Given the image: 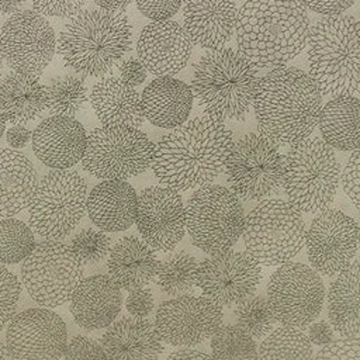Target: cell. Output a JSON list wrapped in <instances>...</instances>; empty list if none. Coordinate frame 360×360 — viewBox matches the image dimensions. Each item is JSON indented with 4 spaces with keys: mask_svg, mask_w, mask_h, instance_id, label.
I'll return each instance as SVG.
<instances>
[{
    "mask_svg": "<svg viewBox=\"0 0 360 360\" xmlns=\"http://www.w3.org/2000/svg\"><path fill=\"white\" fill-rule=\"evenodd\" d=\"M0 360H14L3 342H0Z\"/></svg>",
    "mask_w": 360,
    "mask_h": 360,
    "instance_id": "obj_55",
    "label": "cell"
},
{
    "mask_svg": "<svg viewBox=\"0 0 360 360\" xmlns=\"http://www.w3.org/2000/svg\"><path fill=\"white\" fill-rule=\"evenodd\" d=\"M120 72V80L129 86V87H136L142 84L146 79V69L142 65V62L136 58H128L120 63L118 68Z\"/></svg>",
    "mask_w": 360,
    "mask_h": 360,
    "instance_id": "obj_48",
    "label": "cell"
},
{
    "mask_svg": "<svg viewBox=\"0 0 360 360\" xmlns=\"http://www.w3.org/2000/svg\"><path fill=\"white\" fill-rule=\"evenodd\" d=\"M31 142L41 163L52 170H66L82 160L87 132L73 117L51 115L35 127Z\"/></svg>",
    "mask_w": 360,
    "mask_h": 360,
    "instance_id": "obj_22",
    "label": "cell"
},
{
    "mask_svg": "<svg viewBox=\"0 0 360 360\" xmlns=\"http://www.w3.org/2000/svg\"><path fill=\"white\" fill-rule=\"evenodd\" d=\"M69 246L82 266H94L107 257L111 249V239L100 229L84 228L73 235Z\"/></svg>",
    "mask_w": 360,
    "mask_h": 360,
    "instance_id": "obj_40",
    "label": "cell"
},
{
    "mask_svg": "<svg viewBox=\"0 0 360 360\" xmlns=\"http://www.w3.org/2000/svg\"><path fill=\"white\" fill-rule=\"evenodd\" d=\"M326 307L328 319L335 332L340 336L359 335V262L356 259L330 283Z\"/></svg>",
    "mask_w": 360,
    "mask_h": 360,
    "instance_id": "obj_33",
    "label": "cell"
},
{
    "mask_svg": "<svg viewBox=\"0 0 360 360\" xmlns=\"http://www.w3.org/2000/svg\"><path fill=\"white\" fill-rule=\"evenodd\" d=\"M3 77V56H1V52H0V80Z\"/></svg>",
    "mask_w": 360,
    "mask_h": 360,
    "instance_id": "obj_57",
    "label": "cell"
},
{
    "mask_svg": "<svg viewBox=\"0 0 360 360\" xmlns=\"http://www.w3.org/2000/svg\"><path fill=\"white\" fill-rule=\"evenodd\" d=\"M232 143V132L222 121L197 117L159 138L150 167L165 187L198 188L221 174Z\"/></svg>",
    "mask_w": 360,
    "mask_h": 360,
    "instance_id": "obj_1",
    "label": "cell"
},
{
    "mask_svg": "<svg viewBox=\"0 0 360 360\" xmlns=\"http://www.w3.org/2000/svg\"><path fill=\"white\" fill-rule=\"evenodd\" d=\"M309 77L322 96L359 93V21L353 15H323L309 27Z\"/></svg>",
    "mask_w": 360,
    "mask_h": 360,
    "instance_id": "obj_6",
    "label": "cell"
},
{
    "mask_svg": "<svg viewBox=\"0 0 360 360\" xmlns=\"http://www.w3.org/2000/svg\"><path fill=\"white\" fill-rule=\"evenodd\" d=\"M235 318L236 326L252 339L264 338L276 323L266 297L255 294L236 305Z\"/></svg>",
    "mask_w": 360,
    "mask_h": 360,
    "instance_id": "obj_39",
    "label": "cell"
},
{
    "mask_svg": "<svg viewBox=\"0 0 360 360\" xmlns=\"http://www.w3.org/2000/svg\"><path fill=\"white\" fill-rule=\"evenodd\" d=\"M166 360H212V359L205 352H200L191 347H184L170 353Z\"/></svg>",
    "mask_w": 360,
    "mask_h": 360,
    "instance_id": "obj_52",
    "label": "cell"
},
{
    "mask_svg": "<svg viewBox=\"0 0 360 360\" xmlns=\"http://www.w3.org/2000/svg\"><path fill=\"white\" fill-rule=\"evenodd\" d=\"M360 101L357 96L340 94L321 107L318 127L322 141L332 149H359Z\"/></svg>",
    "mask_w": 360,
    "mask_h": 360,
    "instance_id": "obj_32",
    "label": "cell"
},
{
    "mask_svg": "<svg viewBox=\"0 0 360 360\" xmlns=\"http://www.w3.org/2000/svg\"><path fill=\"white\" fill-rule=\"evenodd\" d=\"M107 360H159L162 340L148 318L127 316L107 326L101 338Z\"/></svg>",
    "mask_w": 360,
    "mask_h": 360,
    "instance_id": "obj_26",
    "label": "cell"
},
{
    "mask_svg": "<svg viewBox=\"0 0 360 360\" xmlns=\"http://www.w3.org/2000/svg\"><path fill=\"white\" fill-rule=\"evenodd\" d=\"M25 0H0V14L1 15H13L20 11L21 6Z\"/></svg>",
    "mask_w": 360,
    "mask_h": 360,
    "instance_id": "obj_54",
    "label": "cell"
},
{
    "mask_svg": "<svg viewBox=\"0 0 360 360\" xmlns=\"http://www.w3.org/2000/svg\"><path fill=\"white\" fill-rule=\"evenodd\" d=\"M21 294V283L17 276L0 263V330H3L13 315Z\"/></svg>",
    "mask_w": 360,
    "mask_h": 360,
    "instance_id": "obj_41",
    "label": "cell"
},
{
    "mask_svg": "<svg viewBox=\"0 0 360 360\" xmlns=\"http://www.w3.org/2000/svg\"><path fill=\"white\" fill-rule=\"evenodd\" d=\"M356 0H301L305 8L322 15H339L353 6Z\"/></svg>",
    "mask_w": 360,
    "mask_h": 360,
    "instance_id": "obj_49",
    "label": "cell"
},
{
    "mask_svg": "<svg viewBox=\"0 0 360 360\" xmlns=\"http://www.w3.org/2000/svg\"><path fill=\"white\" fill-rule=\"evenodd\" d=\"M253 108L260 134L278 145H292L314 132L322 94L298 68L277 66L259 79Z\"/></svg>",
    "mask_w": 360,
    "mask_h": 360,
    "instance_id": "obj_2",
    "label": "cell"
},
{
    "mask_svg": "<svg viewBox=\"0 0 360 360\" xmlns=\"http://www.w3.org/2000/svg\"><path fill=\"white\" fill-rule=\"evenodd\" d=\"M84 277V267L62 240H42L22 260L21 281L28 295L44 308L68 302Z\"/></svg>",
    "mask_w": 360,
    "mask_h": 360,
    "instance_id": "obj_13",
    "label": "cell"
},
{
    "mask_svg": "<svg viewBox=\"0 0 360 360\" xmlns=\"http://www.w3.org/2000/svg\"><path fill=\"white\" fill-rule=\"evenodd\" d=\"M138 194L125 180H101L86 200L90 221L103 232H121L135 221Z\"/></svg>",
    "mask_w": 360,
    "mask_h": 360,
    "instance_id": "obj_25",
    "label": "cell"
},
{
    "mask_svg": "<svg viewBox=\"0 0 360 360\" xmlns=\"http://www.w3.org/2000/svg\"><path fill=\"white\" fill-rule=\"evenodd\" d=\"M135 225L153 250L170 252L186 232L181 195L165 186H150L138 194Z\"/></svg>",
    "mask_w": 360,
    "mask_h": 360,
    "instance_id": "obj_20",
    "label": "cell"
},
{
    "mask_svg": "<svg viewBox=\"0 0 360 360\" xmlns=\"http://www.w3.org/2000/svg\"><path fill=\"white\" fill-rule=\"evenodd\" d=\"M158 264L156 250L135 235L118 239L107 255L108 277L125 291L146 287L155 278Z\"/></svg>",
    "mask_w": 360,
    "mask_h": 360,
    "instance_id": "obj_27",
    "label": "cell"
},
{
    "mask_svg": "<svg viewBox=\"0 0 360 360\" xmlns=\"http://www.w3.org/2000/svg\"><path fill=\"white\" fill-rule=\"evenodd\" d=\"M257 68L231 48L208 49L194 65L191 93L200 108L218 121H242L253 103Z\"/></svg>",
    "mask_w": 360,
    "mask_h": 360,
    "instance_id": "obj_5",
    "label": "cell"
},
{
    "mask_svg": "<svg viewBox=\"0 0 360 360\" xmlns=\"http://www.w3.org/2000/svg\"><path fill=\"white\" fill-rule=\"evenodd\" d=\"M132 0H94V3L103 8L110 11H121L124 10Z\"/></svg>",
    "mask_w": 360,
    "mask_h": 360,
    "instance_id": "obj_53",
    "label": "cell"
},
{
    "mask_svg": "<svg viewBox=\"0 0 360 360\" xmlns=\"http://www.w3.org/2000/svg\"><path fill=\"white\" fill-rule=\"evenodd\" d=\"M309 27L301 0H246L235 22L238 52L256 68L284 66L305 48Z\"/></svg>",
    "mask_w": 360,
    "mask_h": 360,
    "instance_id": "obj_3",
    "label": "cell"
},
{
    "mask_svg": "<svg viewBox=\"0 0 360 360\" xmlns=\"http://www.w3.org/2000/svg\"><path fill=\"white\" fill-rule=\"evenodd\" d=\"M4 131H6V120H4V117L0 112V139H1V136L4 134Z\"/></svg>",
    "mask_w": 360,
    "mask_h": 360,
    "instance_id": "obj_56",
    "label": "cell"
},
{
    "mask_svg": "<svg viewBox=\"0 0 360 360\" xmlns=\"http://www.w3.org/2000/svg\"><path fill=\"white\" fill-rule=\"evenodd\" d=\"M66 345V323L51 308L24 309L7 323L6 347L14 360H59Z\"/></svg>",
    "mask_w": 360,
    "mask_h": 360,
    "instance_id": "obj_19",
    "label": "cell"
},
{
    "mask_svg": "<svg viewBox=\"0 0 360 360\" xmlns=\"http://www.w3.org/2000/svg\"><path fill=\"white\" fill-rule=\"evenodd\" d=\"M231 190L245 201H262L283 190L284 156L262 134H246L232 143L225 162Z\"/></svg>",
    "mask_w": 360,
    "mask_h": 360,
    "instance_id": "obj_12",
    "label": "cell"
},
{
    "mask_svg": "<svg viewBox=\"0 0 360 360\" xmlns=\"http://www.w3.org/2000/svg\"><path fill=\"white\" fill-rule=\"evenodd\" d=\"M32 131L22 124H14L6 131V141L13 149L24 148L31 141Z\"/></svg>",
    "mask_w": 360,
    "mask_h": 360,
    "instance_id": "obj_51",
    "label": "cell"
},
{
    "mask_svg": "<svg viewBox=\"0 0 360 360\" xmlns=\"http://www.w3.org/2000/svg\"><path fill=\"white\" fill-rule=\"evenodd\" d=\"M314 349L301 328L280 326L257 349V360H312Z\"/></svg>",
    "mask_w": 360,
    "mask_h": 360,
    "instance_id": "obj_35",
    "label": "cell"
},
{
    "mask_svg": "<svg viewBox=\"0 0 360 360\" xmlns=\"http://www.w3.org/2000/svg\"><path fill=\"white\" fill-rule=\"evenodd\" d=\"M155 307V297L150 288L142 287L129 291L125 300L127 311L135 318H148Z\"/></svg>",
    "mask_w": 360,
    "mask_h": 360,
    "instance_id": "obj_47",
    "label": "cell"
},
{
    "mask_svg": "<svg viewBox=\"0 0 360 360\" xmlns=\"http://www.w3.org/2000/svg\"><path fill=\"white\" fill-rule=\"evenodd\" d=\"M69 301L76 325L86 330H98L115 321L122 295L108 274H93L83 277Z\"/></svg>",
    "mask_w": 360,
    "mask_h": 360,
    "instance_id": "obj_23",
    "label": "cell"
},
{
    "mask_svg": "<svg viewBox=\"0 0 360 360\" xmlns=\"http://www.w3.org/2000/svg\"><path fill=\"white\" fill-rule=\"evenodd\" d=\"M267 304L281 326L305 328L321 314L325 285L321 276L304 263H284L267 284Z\"/></svg>",
    "mask_w": 360,
    "mask_h": 360,
    "instance_id": "obj_14",
    "label": "cell"
},
{
    "mask_svg": "<svg viewBox=\"0 0 360 360\" xmlns=\"http://www.w3.org/2000/svg\"><path fill=\"white\" fill-rule=\"evenodd\" d=\"M184 31L190 41L205 49L224 46L236 22L235 0H181Z\"/></svg>",
    "mask_w": 360,
    "mask_h": 360,
    "instance_id": "obj_24",
    "label": "cell"
},
{
    "mask_svg": "<svg viewBox=\"0 0 360 360\" xmlns=\"http://www.w3.org/2000/svg\"><path fill=\"white\" fill-rule=\"evenodd\" d=\"M132 24L122 11L80 10L56 41L63 65L76 73L101 77L129 51Z\"/></svg>",
    "mask_w": 360,
    "mask_h": 360,
    "instance_id": "obj_4",
    "label": "cell"
},
{
    "mask_svg": "<svg viewBox=\"0 0 360 360\" xmlns=\"http://www.w3.org/2000/svg\"><path fill=\"white\" fill-rule=\"evenodd\" d=\"M305 229L301 212L288 201L266 198L245 215L240 236L245 253L257 264L281 266L301 252Z\"/></svg>",
    "mask_w": 360,
    "mask_h": 360,
    "instance_id": "obj_8",
    "label": "cell"
},
{
    "mask_svg": "<svg viewBox=\"0 0 360 360\" xmlns=\"http://www.w3.org/2000/svg\"><path fill=\"white\" fill-rule=\"evenodd\" d=\"M86 200L87 184L76 170H51L27 207L30 228L45 240H62L86 214Z\"/></svg>",
    "mask_w": 360,
    "mask_h": 360,
    "instance_id": "obj_10",
    "label": "cell"
},
{
    "mask_svg": "<svg viewBox=\"0 0 360 360\" xmlns=\"http://www.w3.org/2000/svg\"><path fill=\"white\" fill-rule=\"evenodd\" d=\"M153 148L138 128L101 125L87 135L82 166L100 180H127L150 167Z\"/></svg>",
    "mask_w": 360,
    "mask_h": 360,
    "instance_id": "obj_11",
    "label": "cell"
},
{
    "mask_svg": "<svg viewBox=\"0 0 360 360\" xmlns=\"http://www.w3.org/2000/svg\"><path fill=\"white\" fill-rule=\"evenodd\" d=\"M38 183L32 162L15 149L0 148V217L25 210Z\"/></svg>",
    "mask_w": 360,
    "mask_h": 360,
    "instance_id": "obj_30",
    "label": "cell"
},
{
    "mask_svg": "<svg viewBox=\"0 0 360 360\" xmlns=\"http://www.w3.org/2000/svg\"><path fill=\"white\" fill-rule=\"evenodd\" d=\"M90 104L103 125L139 128L145 121L139 93L115 76H105L94 83Z\"/></svg>",
    "mask_w": 360,
    "mask_h": 360,
    "instance_id": "obj_29",
    "label": "cell"
},
{
    "mask_svg": "<svg viewBox=\"0 0 360 360\" xmlns=\"http://www.w3.org/2000/svg\"><path fill=\"white\" fill-rule=\"evenodd\" d=\"M45 87L46 108L52 115L73 117L79 114L87 101V87L75 75H60L51 77Z\"/></svg>",
    "mask_w": 360,
    "mask_h": 360,
    "instance_id": "obj_36",
    "label": "cell"
},
{
    "mask_svg": "<svg viewBox=\"0 0 360 360\" xmlns=\"http://www.w3.org/2000/svg\"><path fill=\"white\" fill-rule=\"evenodd\" d=\"M62 357L63 360H107L101 345L83 335H77L68 342Z\"/></svg>",
    "mask_w": 360,
    "mask_h": 360,
    "instance_id": "obj_43",
    "label": "cell"
},
{
    "mask_svg": "<svg viewBox=\"0 0 360 360\" xmlns=\"http://www.w3.org/2000/svg\"><path fill=\"white\" fill-rule=\"evenodd\" d=\"M193 101L190 86L173 76L153 79L141 96L143 117L150 124L166 129H173L187 121Z\"/></svg>",
    "mask_w": 360,
    "mask_h": 360,
    "instance_id": "obj_28",
    "label": "cell"
},
{
    "mask_svg": "<svg viewBox=\"0 0 360 360\" xmlns=\"http://www.w3.org/2000/svg\"><path fill=\"white\" fill-rule=\"evenodd\" d=\"M34 10L48 17H72L80 11L84 0H31Z\"/></svg>",
    "mask_w": 360,
    "mask_h": 360,
    "instance_id": "obj_45",
    "label": "cell"
},
{
    "mask_svg": "<svg viewBox=\"0 0 360 360\" xmlns=\"http://www.w3.org/2000/svg\"><path fill=\"white\" fill-rule=\"evenodd\" d=\"M346 195L350 198L352 204L359 208V194H360V153L359 149L353 150L349 160L345 165L340 179Z\"/></svg>",
    "mask_w": 360,
    "mask_h": 360,
    "instance_id": "obj_44",
    "label": "cell"
},
{
    "mask_svg": "<svg viewBox=\"0 0 360 360\" xmlns=\"http://www.w3.org/2000/svg\"><path fill=\"white\" fill-rule=\"evenodd\" d=\"M32 229L13 217L0 221V263L15 264L22 262L35 246Z\"/></svg>",
    "mask_w": 360,
    "mask_h": 360,
    "instance_id": "obj_38",
    "label": "cell"
},
{
    "mask_svg": "<svg viewBox=\"0 0 360 360\" xmlns=\"http://www.w3.org/2000/svg\"><path fill=\"white\" fill-rule=\"evenodd\" d=\"M186 229L194 246L215 255L232 249L242 235L245 211L238 195L228 187H198L184 205Z\"/></svg>",
    "mask_w": 360,
    "mask_h": 360,
    "instance_id": "obj_9",
    "label": "cell"
},
{
    "mask_svg": "<svg viewBox=\"0 0 360 360\" xmlns=\"http://www.w3.org/2000/svg\"><path fill=\"white\" fill-rule=\"evenodd\" d=\"M222 308L207 297L191 294L163 301L155 316V330L162 342L194 347L210 339L222 325Z\"/></svg>",
    "mask_w": 360,
    "mask_h": 360,
    "instance_id": "obj_17",
    "label": "cell"
},
{
    "mask_svg": "<svg viewBox=\"0 0 360 360\" xmlns=\"http://www.w3.org/2000/svg\"><path fill=\"white\" fill-rule=\"evenodd\" d=\"M312 360H360V343L357 336H342L322 346Z\"/></svg>",
    "mask_w": 360,
    "mask_h": 360,
    "instance_id": "obj_42",
    "label": "cell"
},
{
    "mask_svg": "<svg viewBox=\"0 0 360 360\" xmlns=\"http://www.w3.org/2000/svg\"><path fill=\"white\" fill-rule=\"evenodd\" d=\"M46 108L45 87L37 76L10 72L0 80V112L6 122L28 124Z\"/></svg>",
    "mask_w": 360,
    "mask_h": 360,
    "instance_id": "obj_31",
    "label": "cell"
},
{
    "mask_svg": "<svg viewBox=\"0 0 360 360\" xmlns=\"http://www.w3.org/2000/svg\"><path fill=\"white\" fill-rule=\"evenodd\" d=\"M210 339L212 360H257L255 339L236 325H221Z\"/></svg>",
    "mask_w": 360,
    "mask_h": 360,
    "instance_id": "obj_37",
    "label": "cell"
},
{
    "mask_svg": "<svg viewBox=\"0 0 360 360\" xmlns=\"http://www.w3.org/2000/svg\"><path fill=\"white\" fill-rule=\"evenodd\" d=\"M136 53L152 75L173 76L188 63L193 42L179 22L173 20L152 21L143 27L138 38Z\"/></svg>",
    "mask_w": 360,
    "mask_h": 360,
    "instance_id": "obj_21",
    "label": "cell"
},
{
    "mask_svg": "<svg viewBox=\"0 0 360 360\" xmlns=\"http://www.w3.org/2000/svg\"><path fill=\"white\" fill-rule=\"evenodd\" d=\"M138 10L153 21L170 20L180 8L181 0H135Z\"/></svg>",
    "mask_w": 360,
    "mask_h": 360,
    "instance_id": "obj_46",
    "label": "cell"
},
{
    "mask_svg": "<svg viewBox=\"0 0 360 360\" xmlns=\"http://www.w3.org/2000/svg\"><path fill=\"white\" fill-rule=\"evenodd\" d=\"M0 52L11 72L38 77L56 52L55 31L45 15L20 10L1 28Z\"/></svg>",
    "mask_w": 360,
    "mask_h": 360,
    "instance_id": "obj_15",
    "label": "cell"
},
{
    "mask_svg": "<svg viewBox=\"0 0 360 360\" xmlns=\"http://www.w3.org/2000/svg\"><path fill=\"white\" fill-rule=\"evenodd\" d=\"M307 338L311 342V345L322 347L333 340V329H332L330 323L326 321L311 322L308 325Z\"/></svg>",
    "mask_w": 360,
    "mask_h": 360,
    "instance_id": "obj_50",
    "label": "cell"
},
{
    "mask_svg": "<svg viewBox=\"0 0 360 360\" xmlns=\"http://www.w3.org/2000/svg\"><path fill=\"white\" fill-rule=\"evenodd\" d=\"M308 262L318 274L332 277L349 267L359 245V225L346 212L326 208L305 229Z\"/></svg>",
    "mask_w": 360,
    "mask_h": 360,
    "instance_id": "obj_16",
    "label": "cell"
},
{
    "mask_svg": "<svg viewBox=\"0 0 360 360\" xmlns=\"http://www.w3.org/2000/svg\"><path fill=\"white\" fill-rule=\"evenodd\" d=\"M340 179L335 150L321 138L309 136L290 145L284 155L283 191L300 212H321L332 204Z\"/></svg>",
    "mask_w": 360,
    "mask_h": 360,
    "instance_id": "obj_7",
    "label": "cell"
},
{
    "mask_svg": "<svg viewBox=\"0 0 360 360\" xmlns=\"http://www.w3.org/2000/svg\"><path fill=\"white\" fill-rule=\"evenodd\" d=\"M260 281L259 264L245 252L233 249L210 255L197 267V285L204 297L221 308L252 297Z\"/></svg>",
    "mask_w": 360,
    "mask_h": 360,
    "instance_id": "obj_18",
    "label": "cell"
},
{
    "mask_svg": "<svg viewBox=\"0 0 360 360\" xmlns=\"http://www.w3.org/2000/svg\"><path fill=\"white\" fill-rule=\"evenodd\" d=\"M197 257L188 250L170 252L159 260L156 285L169 297L188 295L197 287Z\"/></svg>",
    "mask_w": 360,
    "mask_h": 360,
    "instance_id": "obj_34",
    "label": "cell"
}]
</instances>
